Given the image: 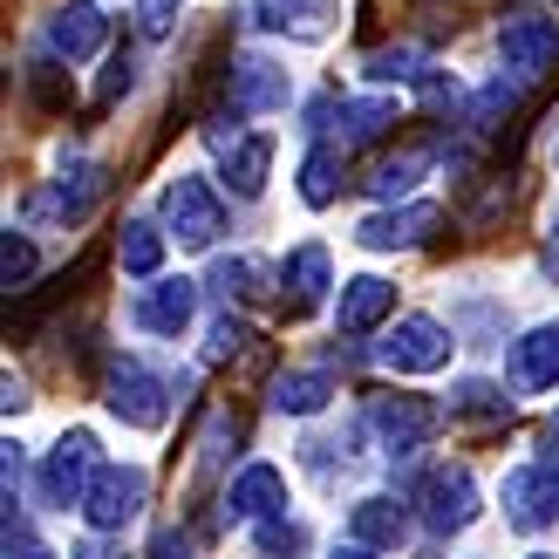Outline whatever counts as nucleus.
Returning <instances> with one entry per match:
<instances>
[{
  "label": "nucleus",
  "instance_id": "nucleus-1",
  "mask_svg": "<svg viewBox=\"0 0 559 559\" xmlns=\"http://www.w3.org/2000/svg\"><path fill=\"white\" fill-rule=\"evenodd\" d=\"M171 396H178V382L157 376L144 355H109V369H103V403H109V416H123L130 430H164Z\"/></svg>",
  "mask_w": 559,
  "mask_h": 559
},
{
  "label": "nucleus",
  "instance_id": "nucleus-2",
  "mask_svg": "<svg viewBox=\"0 0 559 559\" xmlns=\"http://www.w3.org/2000/svg\"><path fill=\"white\" fill-rule=\"evenodd\" d=\"M157 212H164V226H171V239L191 246V253H205V246L226 233V205H218V191L205 178H191V171H178L171 185H164Z\"/></svg>",
  "mask_w": 559,
  "mask_h": 559
},
{
  "label": "nucleus",
  "instance_id": "nucleus-3",
  "mask_svg": "<svg viewBox=\"0 0 559 559\" xmlns=\"http://www.w3.org/2000/svg\"><path fill=\"white\" fill-rule=\"evenodd\" d=\"M96 471H103V457H96V430H62V437H55V451L41 457V478H35L41 506H55V512L82 506V491H90Z\"/></svg>",
  "mask_w": 559,
  "mask_h": 559
},
{
  "label": "nucleus",
  "instance_id": "nucleus-4",
  "mask_svg": "<svg viewBox=\"0 0 559 559\" xmlns=\"http://www.w3.org/2000/svg\"><path fill=\"white\" fill-rule=\"evenodd\" d=\"M144 498H151V478H144V464H103L90 491H82V519H90V533H123V525L144 512Z\"/></svg>",
  "mask_w": 559,
  "mask_h": 559
},
{
  "label": "nucleus",
  "instance_id": "nucleus-5",
  "mask_svg": "<svg viewBox=\"0 0 559 559\" xmlns=\"http://www.w3.org/2000/svg\"><path fill=\"white\" fill-rule=\"evenodd\" d=\"M451 348L457 342H451V328H443V321L403 314L376 355H382V369H396V376H437V369H451Z\"/></svg>",
  "mask_w": 559,
  "mask_h": 559
},
{
  "label": "nucleus",
  "instance_id": "nucleus-6",
  "mask_svg": "<svg viewBox=\"0 0 559 559\" xmlns=\"http://www.w3.org/2000/svg\"><path fill=\"white\" fill-rule=\"evenodd\" d=\"M559 62V21L552 14H512L498 27V69L519 82H539Z\"/></svg>",
  "mask_w": 559,
  "mask_h": 559
},
{
  "label": "nucleus",
  "instance_id": "nucleus-7",
  "mask_svg": "<svg viewBox=\"0 0 559 559\" xmlns=\"http://www.w3.org/2000/svg\"><path fill=\"white\" fill-rule=\"evenodd\" d=\"M506 525H519V533L559 525V457L506 471Z\"/></svg>",
  "mask_w": 559,
  "mask_h": 559
},
{
  "label": "nucleus",
  "instance_id": "nucleus-8",
  "mask_svg": "<svg viewBox=\"0 0 559 559\" xmlns=\"http://www.w3.org/2000/svg\"><path fill=\"white\" fill-rule=\"evenodd\" d=\"M416 506H424V525L430 533H464L478 519V478L464 464H437L424 485H416Z\"/></svg>",
  "mask_w": 559,
  "mask_h": 559
},
{
  "label": "nucleus",
  "instance_id": "nucleus-9",
  "mask_svg": "<svg viewBox=\"0 0 559 559\" xmlns=\"http://www.w3.org/2000/svg\"><path fill=\"white\" fill-rule=\"evenodd\" d=\"M226 109L233 117H273V109H287V69H273L266 55L226 62Z\"/></svg>",
  "mask_w": 559,
  "mask_h": 559
},
{
  "label": "nucleus",
  "instance_id": "nucleus-10",
  "mask_svg": "<svg viewBox=\"0 0 559 559\" xmlns=\"http://www.w3.org/2000/svg\"><path fill=\"white\" fill-rule=\"evenodd\" d=\"M369 424H376V437L389 443V457H409V451H424V443L437 437L443 409H437V403H424V396H376Z\"/></svg>",
  "mask_w": 559,
  "mask_h": 559
},
{
  "label": "nucleus",
  "instance_id": "nucleus-11",
  "mask_svg": "<svg viewBox=\"0 0 559 559\" xmlns=\"http://www.w3.org/2000/svg\"><path fill=\"white\" fill-rule=\"evenodd\" d=\"M218 144V171H226V185L239 191V199H260L266 191V171H273V130H212Z\"/></svg>",
  "mask_w": 559,
  "mask_h": 559
},
{
  "label": "nucleus",
  "instance_id": "nucleus-12",
  "mask_svg": "<svg viewBox=\"0 0 559 559\" xmlns=\"http://www.w3.org/2000/svg\"><path fill=\"white\" fill-rule=\"evenodd\" d=\"M334 21H342V0H253V27H260V35L328 41Z\"/></svg>",
  "mask_w": 559,
  "mask_h": 559
},
{
  "label": "nucleus",
  "instance_id": "nucleus-13",
  "mask_svg": "<svg viewBox=\"0 0 559 559\" xmlns=\"http://www.w3.org/2000/svg\"><path fill=\"white\" fill-rule=\"evenodd\" d=\"M103 41H109V14L96 0H62V8L48 14V48L62 55V62H90V55H103Z\"/></svg>",
  "mask_w": 559,
  "mask_h": 559
},
{
  "label": "nucleus",
  "instance_id": "nucleus-14",
  "mask_svg": "<svg viewBox=\"0 0 559 559\" xmlns=\"http://www.w3.org/2000/svg\"><path fill=\"white\" fill-rule=\"evenodd\" d=\"M191 314H199V287H191V280H151V287L130 300V321L144 334H185Z\"/></svg>",
  "mask_w": 559,
  "mask_h": 559
},
{
  "label": "nucleus",
  "instance_id": "nucleus-15",
  "mask_svg": "<svg viewBox=\"0 0 559 559\" xmlns=\"http://www.w3.org/2000/svg\"><path fill=\"white\" fill-rule=\"evenodd\" d=\"M437 205H396V212H376L355 226V246H369V253H403V246H424L437 233Z\"/></svg>",
  "mask_w": 559,
  "mask_h": 559
},
{
  "label": "nucleus",
  "instance_id": "nucleus-16",
  "mask_svg": "<svg viewBox=\"0 0 559 559\" xmlns=\"http://www.w3.org/2000/svg\"><path fill=\"white\" fill-rule=\"evenodd\" d=\"M103 191H109V171H103V164H96V157H69L62 178H55V191H41V199H35V212H48V218H82V212L103 199Z\"/></svg>",
  "mask_w": 559,
  "mask_h": 559
},
{
  "label": "nucleus",
  "instance_id": "nucleus-17",
  "mask_svg": "<svg viewBox=\"0 0 559 559\" xmlns=\"http://www.w3.org/2000/svg\"><path fill=\"white\" fill-rule=\"evenodd\" d=\"M389 307H396V287H389L382 273H355V280H342L334 328H342V334H369L376 321H389Z\"/></svg>",
  "mask_w": 559,
  "mask_h": 559
},
{
  "label": "nucleus",
  "instance_id": "nucleus-18",
  "mask_svg": "<svg viewBox=\"0 0 559 559\" xmlns=\"http://www.w3.org/2000/svg\"><path fill=\"white\" fill-rule=\"evenodd\" d=\"M512 389H525V396L559 389V321H539L525 342H512Z\"/></svg>",
  "mask_w": 559,
  "mask_h": 559
},
{
  "label": "nucleus",
  "instance_id": "nucleus-19",
  "mask_svg": "<svg viewBox=\"0 0 559 559\" xmlns=\"http://www.w3.org/2000/svg\"><path fill=\"white\" fill-rule=\"evenodd\" d=\"M226 512L233 519H273V512H287V478H280L273 464H246L239 478L226 485Z\"/></svg>",
  "mask_w": 559,
  "mask_h": 559
},
{
  "label": "nucleus",
  "instance_id": "nucleus-20",
  "mask_svg": "<svg viewBox=\"0 0 559 559\" xmlns=\"http://www.w3.org/2000/svg\"><path fill=\"white\" fill-rule=\"evenodd\" d=\"M280 287H287V307H294V314H307V307H321V300H328V287H334L328 246H314V239H307L300 253L287 260V273H280Z\"/></svg>",
  "mask_w": 559,
  "mask_h": 559
},
{
  "label": "nucleus",
  "instance_id": "nucleus-21",
  "mask_svg": "<svg viewBox=\"0 0 559 559\" xmlns=\"http://www.w3.org/2000/svg\"><path fill=\"white\" fill-rule=\"evenodd\" d=\"M403 533H409V512L396 506V498H355V506H348V539L376 546V552H382V546L396 552Z\"/></svg>",
  "mask_w": 559,
  "mask_h": 559
},
{
  "label": "nucleus",
  "instance_id": "nucleus-22",
  "mask_svg": "<svg viewBox=\"0 0 559 559\" xmlns=\"http://www.w3.org/2000/svg\"><path fill=\"white\" fill-rule=\"evenodd\" d=\"M328 396H334V376H328V369H287V376L273 382L266 403H273L280 416H314Z\"/></svg>",
  "mask_w": 559,
  "mask_h": 559
},
{
  "label": "nucleus",
  "instance_id": "nucleus-23",
  "mask_svg": "<svg viewBox=\"0 0 559 559\" xmlns=\"http://www.w3.org/2000/svg\"><path fill=\"white\" fill-rule=\"evenodd\" d=\"M342 151L348 144H314V151H307V164H300V199L314 205V212L342 199Z\"/></svg>",
  "mask_w": 559,
  "mask_h": 559
},
{
  "label": "nucleus",
  "instance_id": "nucleus-24",
  "mask_svg": "<svg viewBox=\"0 0 559 559\" xmlns=\"http://www.w3.org/2000/svg\"><path fill=\"white\" fill-rule=\"evenodd\" d=\"M389 123H396V96L342 103V144H348V151H361V144H376V136H389Z\"/></svg>",
  "mask_w": 559,
  "mask_h": 559
},
{
  "label": "nucleus",
  "instance_id": "nucleus-25",
  "mask_svg": "<svg viewBox=\"0 0 559 559\" xmlns=\"http://www.w3.org/2000/svg\"><path fill=\"white\" fill-rule=\"evenodd\" d=\"M512 416V396L491 382H457L451 389V424H506Z\"/></svg>",
  "mask_w": 559,
  "mask_h": 559
},
{
  "label": "nucleus",
  "instance_id": "nucleus-26",
  "mask_svg": "<svg viewBox=\"0 0 559 559\" xmlns=\"http://www.w3.org/2000/svg\"><path fill=\"white\" fill-rule=\"evenodd\" d=\"M117 260H123V273H136V280H157V266H164V233L151 226V218H130L123 239H117Z\"/></svg>",
  "mask_w": 559,
  "mask_h": 559
},
{
  "label": "nucleus",
  "instance_id": "nucleus-27",
  "mask_svg": "<svg viewBox=\"0 0 559 559\" xmlns=\"http://www.w3.org/2000/svg\"><path fill=\"white\" fill-rule=\"evenodd\" d=\"M369 75H376V82H424V75H430V55L416 48V41L382 48V55H369Z\"/></svg>",
  "mask_w": 559,
  "mask_h": 559
},
{
  "label": "nucleus",
  "instance_id": "nucleus-28",
  "mask_svg": "<svg viewBox=\"0 0 559 559\" xmlns=\"http://www.w3.org/2000/svg\"><path fill=\"white\" fill-rule=\"evenodd\" d=\"M212 287L226 294V300H260L266 266H260V260H246V253H239V260H218V266H212Z\"/></svg>",
  "mask_w": 559,
  "mask_h": 559
},
{
  "label": "nucleus",
  "instance_id": "nucleus-29",
  "mask_svg": "<svg viewBox=\"0 0 559 559\" xmlns=\"http://www.w3.org/2000/svg\"><path fill=\"white\" fill-rule=\"evenodd\" d=\"M416 178H424V151H403V157H389V164H376V171L361 178V185H369L376 199H403V191H409Z\"/></svg>",
  "mask_w": 559,
  "mask_h": 559
},
{
  "label": "nucleus",
  "instance_id": "nucleus-30",
  "mask_svg": "<svg viewBox=\"0 0 559 559\" xmlns=\"http://www.w3.org/2000/svg\"><path fill=\"white\" fill-rule=\"evenodd\" d=\"M35 266H41V253H35V239H27V233H14V226H8V239H0V280H8V294H21L27 280H35Z\"/></svg>",
  "mask_w": 559,
  "mask_h": 559
},
{
  "label": "nucleus",
  "instance_id": "nucleus-31",
  "mask_svg": "<svg viewBox=\"0 0 559 559\" xmlns=\"http://www.w3.org/2000/svg\"><path fill=\"white\" fill-rule=\"evenodd\" d=\"M253 546H260V559H300L307 552V525H287V519L273 512V519H260V539Z\"/></svg>",
  "mask_w": 559,
  "mask_h": 559
},
{
  "label": "nucleus",
  "instance_id": "nucleus-32",
  "mask_svg": "<svg viewBox=\"0 0 559 559\" xmlns=\"http://www.w3.org/2000/svg\"><path fill=\"white\" fill-rule=\"evenodd\" d=\"M246 437V424H239V416L226 409V416H212V430H205V443H199V471H218V464H226L233 457V443Z\"/></svg>",
  "mask_w": 559,
  "mask_h": 559
},
{
  "label": "nucleus",
  "instance_id": "nucleus-33",
  "mask_svg": "<svg viewBox=\"0 0 559 559\" xmlns=\"http://www.w3.org/2000/svg\"><path fill=\"white\" fill-rule=\"evenodd\" d=\"M178 14H185V0H136V35L144 41H164L178 27Z\"/></svg>",
  "mask_w": 559,
  "mask_h": 559
},
{
  "label": "nucleus",
  "instance_id": "nucleus-34",
  "mask_svg": "<svg viewBox=\"0 0 559 559\" xmlns=\"http://www.w3.org/2000/svg\"><path fill=\"white\" fill-rule=\"evenodd\" d=\"M246 342H253V328L233 321V314H218V321H212V342H205V361H233Z\"/></svg>",
  "mask_w": 559,
  "mask_h": 559
},
{
  "label": "nucleus",
  "instance_id": "nucleus-35",
  "mask_svg": "<svg viewBox=\"0 0 559 559\" xmlns=\"http://www.w3.org/2000/svg\"><path fill=\"white\" fill-rule=\"evenodd\" d=\"M130 90H136V62H130V55H117V62L103 69V82H96V109H109V103L130 96Z\"/></svg>",
  "mask_w": 559,
  "mask_h": 559
},
{
  "label": "nucleus",
  "instance_id": "nucleus-36",
  "mask_svg": "<svg viewBox=\"0 0 559 559\" xmlns=\"http://www.w3.org/2000/svg\"><path fill=\"white\" fill-rule=\"evenodd\" d=\"M151 559H191V533H178V525H164V533L151 539Z\"/></svg>",
  "mask_w": 559,
  "mask_h": 559
},
{
  "label": "nucleus",
  "instance_id": "nucleus-37",
  "mask_svg": "<svg viewBox=\"0 0 559 559\" xmlns=\"http://www.w3.org/2000/svg\"><path fill=\"white\" fill-rule=\"evenodd\" d=\"M8 559H55L41 539H27V525H14V533H8Z\"/></svg>",
  "mask_w": 559,
  "mask_h": 559
},
{
  "label": "nucleus",
  "instance_id": "nucleus-38",
  "mask_svg": "<svg viewBox=\"0 0 559 559\" xmlns=\"http://www.w3.org/2000/svg\"><path fill=\"white\" fill-rule=\"evenodd\" d=\"M69 559H130V552H123V546H109V539H82Z\"/></svg>",
  "mask_w": 559,
  "mask_h": 559
},
{
  "label": "nucleus",
  "instance_id": "nucleus-39",
  "mask_svg": "<svg viewBox=\"0 0 559 559\" xmlns=\"http://www.w3.org/2000/svg\"><path fill=\"white\" fill-rule=\"evenodd\" d=\"M328 559H376V546H361V539H348V546H334Z\"/></svg>",
  "mask_w": 559,
  "mask_h": 559
},
{
  "label": "nucleus",
  "instance_id": "nucleus-40",
  "mask_svg": "<svg viewBox=\"0 0 559 559\" xmlns=\"http://www.w3.org/2000/svg\"><path fill=\"white\" fill-rule=\"evenodd\" d=\"M546 273H559V218H552V246H546Z\"/></svg>",
  "mask_w": 559,
  "mask_h": 559
},
{
  "label": "nucleus",
  "instance_id": "nucleus-41",
  "mask_svg": "<svg viewBox=\"0 0 559 559\" xmlns=\"http://www.w3.org/2000/svg\"><path fill=\"white\" fill-rule=\"evenodd\" d=\"M546 457H559V409H552V424H546Z\"/></svg>",
  "mask_w": 559,
  "mask_h": 559
},
{
  "label": "nucleus",
  "instance_id": "nucleus-42",
  "mask_svg": "<svg viewBox=\"0 0 559 559\" xmlns=\"http://www.w3.org/2000/svg\"><path fill=\"white\" fill-rule=\"evenodd\" d=\"M525 559H559V552H525Z\"/></svg>",
  "mask_w": 559,
  "mask_h": 559
}]
</instances>
